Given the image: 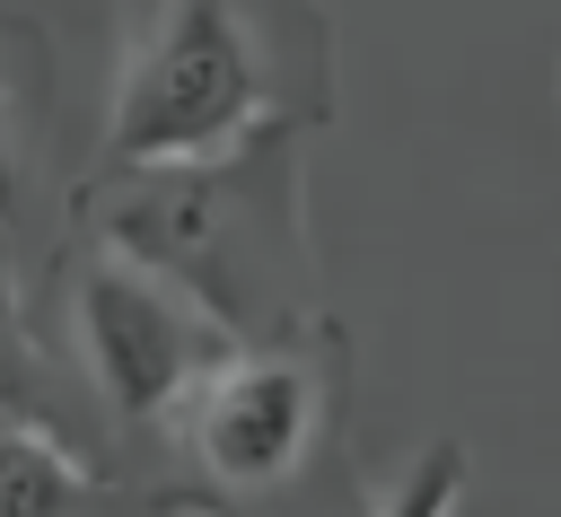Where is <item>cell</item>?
I'll list each match as a JSON object with an SVG mask.
<instances>
[{
  "mask_svg": "<svg viewBox=\"0 0 561 517\" xmlns=\"http://www.w3.org/2000/svg\"><path fill=\"white\" fill-rule=\"evenodd\" d=\"M175 508H193V491H123L44 412H0V517H175Z\"/></svg>",
  "mask_w": 561,
  "mask_h": 517,
  "instance_id": "5b68a950",
  "label": "cell"
},
{
  "mask_svg": "<svg viewBox=\"0 0 561 517\" xmlns=\"http://www.w3.org/2000/svg\"><path fill=\"white\" fill-rule=\"evenodd\" d=\"M272 114L280 105H272V70H263L245 9L237 0H158L114 79L105 166L219 158L245 131H263Z\"/></svg>",
  "mask_w": 561,
  "mask_h": 517,
  "instance_id": "7a4b0ae2",
  "label": "cell"
},
{
  "mask_svg": "<svg viewBox=\"0 0 561 517\" xmlns=\"http://www.w3.org/2000/svg\"><path fill=\"white\" fill-rule=\"evenodd\" d=\"M96 245L184 289L237 351H280L316 333V254L298 193V114H272L219 158L105 166L88 193Z\"/></svg>",
  "mask_w": 561,
  "mask_h": 517,
  "instance_id": "6da1fadb",
  "label": "cell"
},
{
  "mask_svg": "<svg viewBox=\"0 0 561 517\" xmlns=\"http://www.w3.org/2000/svg\"><path fill=\"white\" fill-rule=\"evenodd\" d=\"M0 219H18V140L0 123Z\"/></svg>",
  "mask_w": 561,
  "mask_h": 517,
  "instance_id": "ba28073f",
  "label": "cell"
},
{
  "mask_svg": "<svg viewBox=\"0 0 561 517\" xmlns=\"http://www.w3.org/2000/svg\"><path fill=\"white\" fill-rule=\"evenodd\" d=\"M316 412H324V394H316V368L298 359V342H280V351H228L175 403V421H167L175 447L202 473L193 482V508L228 517L237 499L289 482L298 456L316 447Z\"/></svg>",
  "mask_w": 561,
  "mask_h": 517,
  "instance_id": "277c9868",
  "label": "cell"
},
{
  "mask_svg": "<svg viewBox=\"0 0 561 517\" xmlns=\"http://www.w3.org/2000/svg\"><path fill=\"white\" fill-rule=\"evenodd\" d=\"M456 499H465V447L456 438H430L403 464V482L377 499V517H456Z\"/></svg>",
  "mask_w": 561,
  "mask_h": 517,
  "instance_id": "8992f818",
  "label": "cell"
},
{
  "mask_svg": "<svg viewBox=\"0 0 561 517\" xmlns=\"http://www.w3.org/2000/svg\"><path fill=\"white\" fill-rule=\"evenodd\" d=\"M70 315H79V342H88V368H96V394L131 421V429H167L175 403L237 351L184 289H167L158 272L123 263L114 245L79 272L70 289Z\"/></svg>",
  "mask_w": 561,
  "mask_h": 517,
  "instance_id": "3957f363",
  "label": "cell"
},
{
  "mask_svg": "<svg viewBox=\"0 0 561 517\" xmlns=\"http://www.w3.org/2000/svg\"><path fill=\"white\" fill-rule=\"evenodd\" d=\"M0 412H44V359L26 342L18 280H9V219H0Z\"/></svg>",
  "mask_w": 561,
  "mask_h": 517,
  "instance_id": "52a82bcc",
  "label": "cell"
}]
</instances>
